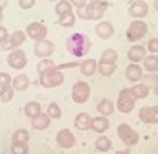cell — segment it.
<instances>
[{
  "instance_id": "1",
  "label": "cell",
  "mask_w": 158,
  "mask_h": 154,
  "mask_svg": "<svg viewBox=\"0 0 158 154\" xmlns=\"http://www.w3.org/2000/svg\"><path fill=\"white\" fill-rule=\"evenodd\" d=\"M67 49L70 51V54H73L76 57H82L90 51V38L85 33L76 32V33L68 37Z\"/></svg>"
},
{
  "instance_id": "2",
  "label": "cell",
  "mask_w": 158,
  "mask_h": 154,
  "mask_svg": "<svg viewBox=\"0 0 158 154\" xmlns=\"http://www.w3.org/2000/svg\"><path fill=\"white\" fill-rule=\"evenodd\" d=\"M108 3H84L81 7H77L76 15L79 19L84 21H98L103 18V15L106 13Z\"/></svg>"
},
{
  "instance_id": "3",
  "label": "cell",
  "mask_w": 158,
  "mask_h": 154,
  "mask_svg": "<svg viewBox=\"0 0 158 154\" xmlns=\"http://www.w3.org/2000/svg\"><path fill=\"white\" fill-rule=\"evenodd\" d=\"M63 81H65V76L59 68H51L40 73V84L43 87H57L63 84Z\"/></svg>"
},
{
  "instance_id": "4",
  "label": "cell",
  "mask_w": 158,
  "mask_h": 154,
  "mask_svg": "<svg viewBox=\"0 0 158 154\" xmlns=\"http://www.w3.org/2000/svg\"><path fill=\"white\" fill-rule=\"evenodd\" d=\"M138 97L135 95L133 89H122L117 97V110L120 113H130L135 108V102Z\"/></svg>"
},
{
  "instance_id": "5",
  "label": "cell",
  "mask_w": 158,
  "mask_h": 154,
  "mask_svg": "<svg viewBox=\"0 0 158 154\" xmlns=\"http://www.w3.org/2000/svg\"><path fill=\"white\" fill-rule=\"evenodd\" d=\"M117 135L127 146H135L139 142V134L133 130L128 124H120L117 127Z\"/></svg>"
},
{
  "instance_id": "6",
  "label": "cell",
  "mask_w": 158,
  "mask_h": 154,
  "mask_svg": "<svg viewBox=\"0 0 158 154\" xmlns=\"http://www.w3.org/2000/svg\"><path fill=\"white\" fill-rule=\"evenodd\" d=\"M147 33V24L144 21H133L130 25H128V30H127V40L130 42H136V40H141L144 38Z\"/></svg>"
},
{
  "instance_id": "7",
  "label": "cell",
  "mask_w": 158,
  "mask_h": 154,
  "mask_svg": "<svg viewBox=\"0 0 158 154\" xmlns=\"http://www.w3.org/2000/svg\"><path fill=\"white\" fill-rule=\"evenodd\" d=\"M71 97H73V100L76 102L77 105L85 103V102L89 100V97H90V86L87 83H84V81L76 83L73 86V89H71Z\"/></svg>"
},
{
  "instance_id": "8",
  "label": "cell",
  "mask_w": 158,
  "mask_h": 154,
  "mask_svg": "<svg viewBox=\"0 0 158 154\" xmlns=\"http://www.w3.org/2000/svg\"><path fill=\"white\" fill-rule=\"evenodd\" d=\"M6 62H8V65L11 68L21 70V68H24L25 65H27V56H25V53L21 51V49H13L6 57Z\"/></svg>"
},
{
  "instance_id": "9",
  "label": "cell",
  "mask_w": 158,
  "mask_h": 154,
  "mask_svg": "<svg viewBox=\"0 0 158 154\" xmlns=\"http://www.w3.org/2000/svg\"><path fill=\"white\" fill-rule=\"evenodd\" d=\"M56 140H57V145H59L60 148H63V149H70V148H73L74 143H76V138H74V135L71 134L70 129H62V130H59Z\"/></svg>"
},
{
  "instance_id": "10",
  "label": "cell",
  "mask_w": 158,
  "mask_h": 154,
  "mask_svg": "<svg viewBox=\"0 0 158 154\" xmlns=\"http://www.w3.org/2000/svg\"><path fill=\"white\" fill-rule=\"evenodd\" d=\"M27 35H29V38H32V40L40 42V40H44L46 38L48 29H46V25L40 24V22H32L27 27Z\"/></svg>"
},
{
  "instance_id": "11",
  "label": "cell",
  "mask_w": 158,
  "mask_h": 154,
  "mask_svg": "<svg viewBox=\"0 0 158 154\" xmlns=\"http://www.w3.org/2000/svg\"><path fill=\"white\" fill-rule=\"evenodd\" d=\"M25 40V33L22 30H16V32H13L11 35H8V38L3 42V43H0L2 45L3 49H16L18 46H21Z\"/></svg>"
},
{
  "instance_id": "12",
  "label": "cell",
  "mask_w": 158,
  "mask_h": 154,
  "mask_svg": "<svg viewBox=\"0 0 158 154\" xmlns=\"http://www.w3.org/2000/svg\"><path fill=\"white\" fill-rule=\"evenodd\" d=\"M139 119L146 124H156L158 122V107H142L139 110Z\"/></svg>"
},
{
  "instance_id": "13",
  "label": "cell",
  "mask_w": 158,
  "mask_h": 154,
  "mask_svg": "<svg viewBox=\"0 0 158 154\" xmlns=\"http://www.w3.org/2000/svg\"><path fill=\"white\" fill-rule=\"evenodd\" d=\"M54 49H56V45L52 42H49V40H40L35 45V54L38 57L44 59V57H49L52 53H54Z\"/></svg>"
},
{
  "instance_id": "14",
  "label": "cell",
  "mask_w": 158,
  "mask_h": 154,
  "mask_svg": "<svg viewBox=\"0 0 158 154\" xmlns=\"http://www.w3.org/2000/svg\"><path fill=\"white\" fill-rule=\"evenodd\" d=\"M128 11H130V15L133 18L141 19V18H144L149 13V7H147V3L144 2V0H135V2L130 5Z\"/></svg>"
},
{
  "instance_id": "15",
  "label": "cell",
  "mask_w": 158,
  "mask_h": 154,
  "mask_svg": "<svg viewBox=\"0 0 158 154\" xmlns=\"http://www.w3.org/2000/svg\"><path fill=\"white\" fill-rule=\"evenodd\" d=\"M49 124H51L49 114H44V113L40 111L38 114L32 116V125H33V129H36V130H44V129H48Z\"/></svg>"
},
{
  "instance_id": "16",
  "label": "cell",
  "mask_w": 158,
  "mask_h": 154,
  "mask_svg": "<svg viewBox=\"0 0 158 154\" xmlns=\"http://www.w3.org/2000/svg\"><path fill=\"white\" fill-rule=\"evenodd\" d=\"M95 32L100 38H103V40H108V38H111L114 35V27L112 24L108 22V21H101L97 27H95Z\"/></svg>"
},
{
  "instance_id": "17",
  "label": "cell",
  "mask_w": 158,
  "mask_h": 154,
  "mask_svg": "<svg viewBox=\"0 0 158 154\" xmlns=\"http://www.w3.org/2000/svg\"><path fill=\"white\" fill-rule=\"evenodd\" d=\"M108 127H109V121H108L106 116H98V118H94L90 121V129L94 132H97V134L106 132Z\"/></svg>"
},
{
  "instance_id": "18",
  "label": "cell",
  "mask_w": 158,
  "mask_h": 154,
  "mask_svg": "<svg viewBox=\"0 0 158 154\" xmlns=\"http://www.w3.org/2000/svg\"><path fill=\"white\" fill-rule=\"evenodd\" d=\"M127 80L131 81V83H139V80L142 78V68L139 65H136V64H131V65H128L127 72Z\"/></svg>"
},
{
  "instance_id": "19",
  "label": "cell",
  "mask_w": 158,
  "mask_h": 154,
  "mask_svg": "<svg viewBox=\"0 0 158 154\" xmlns=\"http://www.w3.org/2000/svg\"><path fill=\"white\" fill-rule=\"evenodd\" d=\"M144 57H146V49H144L142 46L135 45V46L130 48V51H128V59H130L131 62H141V60H144Z\"/></svg>"
},
{
  "instance_id": "20",
  "label": "cell",
  "mask_w": 158,
  "mask_h": 154,
  "mask_svg": "<svg viewBox=\"0 0 158 154\" xmlns=\"http://www.w3.org/2000/svg\"><path fill=\"white\" fill-rule=\"evenodd\" d=\"M90 121H92V118L87 113H79L74 118V125L77 130H87V129H90Z\"/></svg>"
},
{
  "instance_id": "21",
  "label": "cell",
  "mask_w": 158,
  "mask_h": 154,
  "mask_svg": "<svg viewBox=\"0 0 158 154\" xmlns=\"http://www.w3.org/2000/svg\"><path fill=\"white\" fill-rule=\"evenodd\" d=\"M97 111L101 114V116H109V114L114 113V103H112L109 99H103V100L98 102Z\"/></svg>"
},
{
  "instance_id": "22",
  "label": "cell",
  "mask_w": 158,
  "mask_h": 154,
  "mask_svg": "<svg viewBox=\"0 0 158 154\" xmlns=\"http://www.w3.org/2000/svg\"><path fill=\"white\" fill-rule=\"evenodd\" d=\"M117 70V64L115 62H108V60H100L98 64V72L103 76H111Z\"/></svg>"
},
{
  "instance_id": "23",
  "label": "cell",
  "mask_w": 158,
  "mask_h": 154,
  "mask_svg": "<svg viewBox=\"0 0 158 154\" xmlns=\"http://www.w3.org/2000/svg\"><path fill=\"white\" fill-rule=\"evenodd\" d=\"M29 86H30V80L25 75H18L16 78L13 80V87H15L16 91H25V89H29Z\"/></svg>"
},
{
  "instance_id": "24",
  "label": "cell",
  "mask_w": 158,
  "mask_h": 154,
  "mask_svg": "<svg viewBox=\"0 0 158 154\" xmlns=\"http://www.w3.org/2000/svg\"><path fill=\"white\" fill-rule=\"evenodd\" d=\"M79 65H81L82 75H85V76H92V75L97 72V62L94 59H87L82 64H79Z\"/></svg>"
},
{
  "instance_id": "25",
  "label": "cell",
  "mask_w": 158,
  "mask_h": 154,
  "mask_svg": "<svg viewBox=\"0 0 158 154\" xmlns=\"http://www.w3.org/2000/svg\"><path fill=\"white\" fill-rule=\"evenodd\" d=\"M144 68H146L149 73H156V70H158V57H156V54L144 57Z\"/></svg>"
},
{
  "instance_id": "26",
  "label": "cell",
  "mask_w": 158,
  "mask_h": 154,
  "mask_svg": "<svg viewBox=\"0 0 158 154\" xmlns=\"http://www.w3.org/2000/svg\"><path fill=\"white\" fill-rule=\"evenodd\" d=\"M15 97V89L11 86H5V87H0V102L3 103H8V102L13 100Z\"/></svg>"
},
{
  "instance_id": "27",
  "label": "cell",
  "mask_w": 158,
  "mask_h": 154,
  "mask_svg": "<svg viewBox=\"0 0 158 154\" xmlns=\"http://www.w3.org/2000/svg\"><path fill=\"white\" fill-rule=\"evenodd\" d=\"M40 111H41V105H40L38 102H29V103L24 107V113H25V116H29V118L35 116Z\"/></svg>"
},
{
  "instance_id": "28",
  "label": "cell",
  "mask_w": 158,
  "mask_h": 154,
  "mask_svg": "<svg viewBox=\"0 0 158 154\" xmlns=\"http://www.w3.org/2000/svg\"><path fill=\"white\" fill-rule=\"evenodd\" d=\"M95 148L101 152H106L112 148V143H111V140L108 137H100L97 142H95Z\"/></svg>"
},
{
  "instance_id": "29",
  "label": "cell",
  "mask_w": 158,
  "mask_h": 154,
  "mask_svg": "<svg viewBox=\"0 0 158 154\" xmlns=\"http://www.w3.org/2000/svg\"><path fill=\"white\" fill-rule=\"evenodd\" d=\"M74 21H76L74 13H67L63 16H59V25H62V27H73Z\"/></svg>"
},
{
  "instance_id": "30",
  "label": "cell",
  "mask_w": 158,
  "mask_h": 154,
  "mask_svg": "<svg viewBox=\"0 0 158 154\" xmlns=\"http://www.w3.org/2000/svg\"><path fill=\"white\" fill-rule=\"evenodd\" d=\"M51 68H56V62L52 60V59H48V57H44L41 62H38V65H36L38 75L43 73V72H46V70H51Z\"/></svg>"
},
{
  "instance_id": "31",
  "label": "cell",
  "mask_w": 158,
  "mask_h": 154,
  "mask_svg": "<svg viewBox=\"0 0 158 154\" xmlns=\"http://www.w3.org/2000/svg\"><path fill=\"white\" fill-rule=\"evenodd\" d=\"M56 13L59 16H63L67 13H71V3L68 0H60V2L56 5Z\"/></svg>"
},
{
  "instance_id": "32",
  "label": "cell",
  "mask_w": 158,
  "mask_h": 154,
  "mask_svg": "<svg viewBox=\"0 0 158 154\" xmlns=\"http://www.w3.org/2000/svg\"><path fill=\"white\" fill-rule=\"evenodd\" d=\"M29 140V132L25 129H18L13 134V143H27Z\"/></svg>"
},
{
  "instance_id": "33",
  "label": "cell",
  "mask_w": 158,
  "mask_h": 154,
  "mask_svg": "<svg viewBox=\"0 0 158 154\" xmlns=\"http://www.w3.org/2000/svg\"><path fill=\"white\" fill-rule=\"evenodd\" d=\"M131 89H133V92H135V95H136L138 99H144V97L149 95V86H147V84L139 83V84L133 86Z\"/></svg>"
},
{
  "instance_id": "34",
  "label": "cell",
  "mask_w": 158,
  "mask_h": 154,
  "mask_svg": "<svg viewBox=\"0 0 158 154\" xmlns=\"http://www.w3.org/2000/svg\"><path fill=\"white\" fill-rule=\"evenodd\" d=\"M48 114H49V118L51 119H60L62 116V110L57 103H54V102H51L49 107H48Z\"/></svg>"
},
{
  "instance_id": "35",
  "label": "cell",
  "mask_w": 158,
  "mask_h": 154,
  "mask_svg": "<svg viewBox=\"0 0 158 154\" xmlns=\"http://www.w3.org/2000/svg\"><path fill=\"white\" fill-rule=\"evenodd\" d=\"M117 57H118V54H117V51H114V49H106L101 54V60H108V62H115Z\"/></svg>"
},
{
  "instance_id": "36",
  "label": "cell",
  "mask_w": 158,
  "mask_h": 154,
  "mask_svg": "<svg viewBox=\"0 0 158 154\" xmlns=\"http://www.w3.org/2000/svg\"><path fill=\"white\" fill-rule=\"evenodd\" d=\"M11 151L16 154H25V152H29V146H27V143H13Z\"/></svg>"
},
{
  "instance_id": "37",
  "label": "cell",
  "mask_w": 158,
  "mask_h": 154,
  "mask_svg": "<svg viewBox=\"0 0 158 154\" xmlns=\"http://www.w3.org/2000/svg\"><path fill=\"white\" fill-rule=\"evenodd\" d=\"M10 83H11V76H10V73H6V72H0V87L10 86Z\"/></svg>"
},
{
  "instance_id": "38",
  "label": "cell",
  "mask_w": 158,
  "mask_h": 154,
  "mask_svg": "<svg viewBox=\"0 0 158 154\" xmlns=\"http://www.w3.org/2000/svg\"><path fill=\"white\" fill-rule=\"evenodd\" d=\"M35 5V0H19V7L22 10H30Z\"/></svg>"
},
{
  "instance_id": "39",
  "label": "cell",
  "mask_w": 158,
  "mask_h": 154,
  "mask_svg": "<svg viewBox=\"0 0 158 154\" xmlns=\"http://www.w3.org/2000/svg\"><path fill=\"white\" fill-rule=\"evenodd\" d=\"M146 80H147V83L149 84H153V92L156 94V73H149L147 76H146Z\"/></svg>"
},
{
  "instance_id": "40",
  "label": "cell",
  "mask_w": 158,
  "mask_h": 154,
  "mask_svg": "<svg viewBox=\"0 0 158 154\" xmlns=\"http://www.w3.org/2000/svg\"><path fill=\"white\" fill-rule=\"evenodd\" d=\"M149 49H150V53H153V54L158 53V40L156 38H152V40L149 42Z\"/></svg>"
},
{
  "instance_id": "41",
  "label": "cell",
  "mask_w": 158,
  "mask_h": 154,
  "mask_svg": "<svg viewBox=\"0 0 158 154\" xmlns=\"http://www.w3.org/2000/svg\"><path fill=\"white\" fill-rule=\"evenodd\" d=\"M76 65H79V64H76V62H67V64H62V65H57L56 68L65 70V68H73V67H76Z\"/></svg>"
},
{
  "instance_id": "42",
  "label": "cell",
  "mask_w": 158,
  "mask_h": 154,
  "mask_svg": "<svg viewBox=\"0 0 158 154\" xmlns=\"http://www.w3.org/2000/svg\"><path fill=\"white\" fill-rule=\"evenodd\" d=\"M6 38H8V30H6L5 27H2V25H0V43H3Z\"/></svg>"
},
{
  "instance_id": "43",
  "label": "cell",
  "mask_w": 158,
  "mask_h": 154,
  "mask_svg": "<svg viewBox=\"0 0 158 154\" xmlns=\"http://www.w3.org/2000/svg\"><path fill=\"white\" fill-rule=\"evenodd\" d=\"M70 3H73V5H76V7H81V5L87 3V0H70Z\"/></svg>"
},
{
  "instance_id": "44",
  "label": "cell",
  "mask_w": 158,
  "mask_h": 154,
  "mask_svg": "<svg viewBox=\"0 0 158 154\" xmlns=\"http://www.w3.org/2000/svg\"><path fill=\"white\" fill-rule=\"evenodd\" d=\"M8 5V0H0V10H3Z\"/></svg>"
},
{
  "instance_id": "45",
  "label": "cell",
  "mask_w": 158,
  "mask_h": 154,
  "mask_svg": "<svg viewBox=\"0 0 158 154\" xmlns=\"http://www.w3.org/2000/svg\"><path fill=\"white\" fill-rule=\"evenodd\" d=\"M92 3H108V0H90Z\"/></svg>"
},
{
  "instance_id": "46",
  "label": "cell",
  "mask_w": 158,
  "mask_h": 154,
  "mask_svg": "<svg viewBox=\"0 0 158 154\" xmlns=\"http://www.w3.org/2000/svg\"><path fill=\"white\" fill-rule=\"evenodd\" d=\"M2 19H3V13H2V10H0V22H2Z\"/></svg>"
},
{
  "instance_id": "47",
  "label": "cell",
  "mask_w": 158,
  "mask_h": 154,
  "mask_svg": "<svg viewBox=\"0 0 158 154\" xmlns=\"http://www.w3.org/2000/svg\"><path fill=\"white\" fill-rule=\"evenodd\" d=\"M51 2H57V0H51Z\"/></svg>"
}]
</instances>
